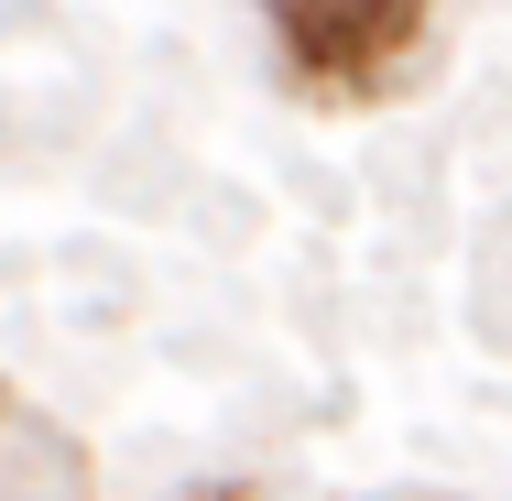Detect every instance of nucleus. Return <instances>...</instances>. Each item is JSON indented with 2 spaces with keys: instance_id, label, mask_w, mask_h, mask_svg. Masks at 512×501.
<instances>
[{
  "instance_id": "f257e3e1",
  "label": "nucleus",
  "mask_w": 512,
  "mask_h": 501,
  "mask_svg": "<svg viewBox=\"0 0 512 501\" xmlns=\"http://www.w3.org/2000/svg\"><path fill=\"white\" fill-rule=\"evenodd\" d=\"M414 0H284V44L306 55V66H349L360 77V55L382 44V33H404Z\"/></svg>"
}]
</instances>
